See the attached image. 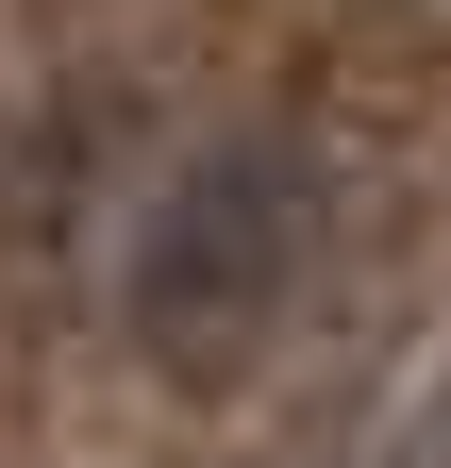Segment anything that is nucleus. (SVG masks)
<instances>
[{
    "mask_svg": "<svg viewBox=\"0 0 451 468\" xmlns=\"http://www.w3.org/2000/svg\"><path fill=\"white\" fill-rule=\"evenodd\" d=\"M318 284V167L285 134H201L118 251V318L167 385H251Z\"/></svg>",
    "mask_w": 451,
    "mask_h": 468,
    "instance_id": "obj_1",
    "label": "nucleus"
}]
</instances>
